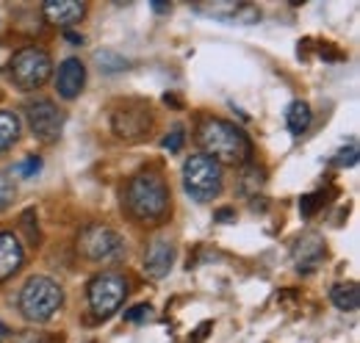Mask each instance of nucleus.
I'll list each match as a JSON object with an SVG mask.
<instances>
[{
  "label": "nucleus",
  "instance_id": "1",
  "mask_svg": "<svg viewBox=\"0 0 360 343\" xmlns=\"http://www.w3.org/2000/svg\"><path fill=\"white\" fill-rule=\"evenodd\" d=\"M125 205H128V214L139 224H150V227L164 224L172 214V194H169L167 180L158 172L134 174L125 191Z\"/></svg>",
  "mask_w": 360,
  "mask_h": 343
},
{
  "label": "nucleus",
  "instance_id": "2",
  "mask_svg": "<svg viewBox=\"0 0 360 343\" xmlns=\"http://www.w3.org/2000/svg\"><path fill=\"white\" fill-rule=\"evenodd\" d=\"M197 141L202 147V155H208L219 167H241L252 155L247 133L225 119H205L197 130Z\"/></svg>",
  "mask_w": 360,
  "mask_h": 343
},
{
  "label": "nucleus",
  "instance_id": "3",
  "mask_svg": "<svg viewBox=\"0 0 360 343\" xmlns=\"http://www.w3.org/2000/svg\"><path fill=\"white\" fill-rule=\"evenodd\" d=\"M64 304V291L56 280L50 277H31L25 285H22V294H20V310L28 321L34 324H42L50 321Z\"/></svg>",
  "mask_w": 360,
  "mask_h": 343
},
{
  "label": "nucleus",
  "instance_id": "4",
  "mask_svg": "<svg viewBox=\"0 0 360 343\" xmlns=\"http://www.w3.org/2000/svg\"><path fill=\"white\" fill-rule=\"evenodd\" d=\"M50 72H53V58L45 47H37V44L17 50L8 61V78L20 91H34L45 86Z\"/></svg>",
  "mask_w": 360,
  "mask_h": 343
},
{
  "label": "nucleus",
  "instance_id": "5",
  "mask_svg": "<svg viewBox=\"0 0 360 343\" xmlns=\"http://www.w3.org/2000/svg\"><path fill=\"white\" fill-rule=\"evenodd\" d=\"M183 186L197 202H208L222 194V167L197 153L183 164Z\"/></svg>",
  "mask_w": 360,
  "mask_h": 343
},
{
  "label": "nucleus",
  "instance_id": "6",
  "mask_svg": "<svg viewBox=\"0 0 360 343\" xmlns=\"http://www.w3.org/2000/svg\"><path fill=\"white\" fill-rule=\"evenodd\" d=\"M128 297V280L120 271H103L89 283V307L97 318H111Z\"/></svg>",
  "mask_w": 360,
  "mask_h": 343
},
{
  "label": "nucleus",
  "instance_id": "7",
  "mask_svg": "<svg viewBox=\"0 0 360 343\" xmlns=\"http://www.w3.org/2000/svg\"><path fill=\"white\" fill-rule=\"evenodd\" d=\"M78 250L91 263H114L125 255V241L105 224H89L78 235Z\"/></svg>",
  "mask_w": 360,
  "mask_h": 343
},
{
  "label": "nucleus",
  "instance_id": "8",
  "mask_svg": "<svg viewBox=\"0 0 360 343\" xmlns=\"http://www.w3.org/2000/svg\"><path fill=\"white\" fill-rule=\"evenodd\" d=\"M111 130L122 141H141L153 130V111L144 100H125L111 111Z\"/></svg>",
  "mask_w": 360,
  "mask_h": 343
},
{
  "label": "nucleus",
  "instance_id": "9",
  "mask_svg": "<svg viewBox=\"0 0 360 343\" xmlns=\"http://www.w3.org/2000/svg\"><path fill=\"white\" fill-rule=\"evenodd\" d=\"M25 117H28V128L34 133V138H39L42 144H53L61 138L64 130V111L53 103V100H37L25 105Z\"/></svg>",
  "mask_w": 360,
  "mask_h": 343
},
{
  "label": "nucleus",
  "instance_id": "10",
  "mask_svg": "<svg viewBox=\"0 0 360 343\" xmlns=\"http://www.w3.org/2000/svg\"><path fill=\"white\" fill-rule=\"evenodd\" d=\"M175 263V244L169 238H153L144 252V274L150 280H164Z\"/></svg>",
  "mask_w": 360,
  "mask_h": 343
},
{
  "label": "nucleus",
  "instance_id": "11",
  "mask_svg": "<svg viewBox=\"0 0 360 343\" xmlns=\"http://www.w3.org/2000/svg\"><path fill=\"white\" fill-rule=\"evenodd\" d=\"M294 268L300 271V274H311L316 271L319 266H321V260L327 255V247H324V241L311 233V235H302L297 244H294Z\"/></svg>",
  "mask_w": 360,
  "mask_h": 343
},
{
  "label": "nucleus",
  "instance_id": "12",
  "mask_svg": "<svg viewBox=\"0 0 360 343\" xmlns=\"http://www.w3.org/2000/svg\"><path fill=\"white\" fill-rule=\"evenodd\" d=\"M86 86V67L84 61L78 58H67L61 67H58V75H56V91L64 97V100H75Z\"/></svg>",
  "mask_w": 360,
  "mask_h": 343
},
{
  "label": "nucleus",
  "instance_id": "13",
  "mask_svg": "<svg viewBox=\"0 0 360 343\" xmlns=\"http://www.w3.org/2000/svg\"><path fill=\"white\" fill-rule=\"evenodd\" d=\"M42 11H45L47 22L61 25V28L70 31L75 22L84 20V14H86V3H81V0H47L45 6H42Z\"/></svg>",
  "mask_w": 360,
  "mask_h": 343
},
{
  "label": "nucleus",
  "instance_id": "14",
  "mask_svg": "<svg viewBox=\"0 0 360 343\" xmlns=\"http://www.w3.org/2000/svg\"><path fill=\"white\" fill-rule=\"evenodd\" d=\"M22 244L14 233H0V283H6L8 277H14L22 268Z\"/></svg>",
  "mask_w": 360,
  "mask_h": 343
},
{
  "label": "nucleus",
  "instance_id": "15",
  "mask_svg": "<svg viewBox=\"0 0 360 343\" xmlns=\"http://www.w3.org/2000/svg\"><path fill=\"white\" fill-rule=\"evenodd\" d=\"M330 299H333V304H335L338 310H344V313H355V310L360 307L358 283H338V285H333Z\"/></svg>",
  "mask_w": 360,
  "mask_h": 343
},
{
  "label": "nucleus",
  "instance_id": "16",
  "mask_svg": "<svg viewBox=\"0 0 360 343\" xmlns=\"http://www.w3.org/2000/svg\"><path fill=\"white\" fill-rule=\"evenodd\" d=\"M266 183V169L264 167H244L238 174V194L241 197H258V191Z\"/></svg>",
  "mask_w": 360,
  "mask_h": 343
},
{
  "label": "nucleus",
  "instance_id": "17",
  "mask_svg": "<svg viewBox=\"0 0 360 343\" xmlns=\"http://www.w3.org/2000/svg\"><path fill=\"white\" fill-rule=\"evenodd\" d=\"M20 138V117L14 111H0V155L8 153Z\"/></svg>",
  "mask_w": 360,
  "mask_h": 343
},
{
  "label": "nucleus",
  "instance_id": "18",
  "mask_svg": "<svg viewBox=\"0 0 360 343\" xmlns=\"http://www.w3.org/2000/svg\"><path fill=\"white\" fill-rule=\"evenodd\" d=\"M311 119H314V114H311V105L308 103H302V100L291 103V108L285 114V122H288V130L294 136H302L305 130L311 128Z\"/></svg>",
  "mask_w": 360,
  "mask_h": 343
},
{
  "label": "nucleus",
  "instance_id": "19",
  "mask_svg": "<svg viewBox=\"0 0 360 343\" xmlns=\"http://www.w3.org/2000/svg\"><path fill=\"white\" fill-rule=\"evenodd\" d=\"M227 20H230V22L252 25V22H258V20H261V8H258V6H252V3H236Z\"/></svg>",
  "mask_w": 360,
  "mask_h": 343
},
{
  "label": "nucleus",
  "instance_id": "20",
  "mask_svg": "<svg viewBox=\"0 0 360 343\" xmlns=\"http://www.w3.org/2000/svg\"><path fill=\"white\" fill-rule=\"evenodd\" d=\"M330 202V191H316V194H305L302 200H300V214L302 216H314L321 205H327Z\"/></svg>",
  "mask_w": 360,
  "mask_h": 343
},
{
  "label": "nucleus",
  "instance_id": "21",
  "mask_svg": "<svg viewBox=\"0 0 360 343\" xmlns=\"http://www.w3.org/2000/svg\"><path fill=\"white\" fill-rule=\"evenodd\" d=\"M11 343H61L58 335H50L45 330H25L20 335H14Z\"/></svg>",
  "mask_w": 360,
  "mask_h": 343
},
{
  "label": "nucleus",
  "instance_id": "22",
  "mask_svg": "<svg viewBox=\"0 0 360 343\" xmlns=\"http://www.w3.org/2000/svg\"><path fill=\"white\" fill-rule=\"evenodd\" d=\"M20 227L25 230V235H28V241H31V247H39V224H37V211H25L22 219H20Z\"/></svg>",
  "mask_w": 360,
  "mask_h": 343
},
{
  "label": "nucleus",
  "instance_id": "23",
  "mask_svg": "<svg viewBox=\"0 0 360 343\" xmlns=\"http://www.w3.org/2000/svg\"><path fill=\"white\" fill-rule=\"evenodd\" d=\"M183 144H186V130L183 128H172L164 136V141H161V147H164L167 153H180Z\"/></svg>",
  "mask_w": 360,
  "mask_h": 343
},
{
  "label": "nucleus",
  "instance_id": "24",
  "mask_svg": "<svg viewBox=\"0 0 360 343\" xmlns=\"http://www.w3.org/2000/svg\"><path fill=\"white\" fill-rule=\"evenodd\" d=\"M39 169H42V158H39V155H31V158H25L22 164L14 167V172H17L20 177H34Z\"/></svg>",
  "mask_w": 360,
  "mask_h": 343
},
{
  "label": "nucleus",
  "instance_id": "25",
  "mask_svg": "<svg viewBox=\"0 0 360 343\" xmlns=\"http://www.w3.org/2000/svg\"><path fill=\"white\" fill-rule=\"evenodd\" d=\"M333 164H335V167H355V164H358V147L352 144V147L338 150V155L333 158Z\"/></svg>",
  "mask_w": 360,
  "mask_h": 343
},
{
  "label": "nucleus",
  "instance_id": "26",
  "mask_svg": "<svg viewBox=\"0 0 360 343\" xmlns=\"http://www.w3.org/2000/svg\"><path fill=\"white\" fill-rule=\"evenodd\" d=\"M11 200H14V183H11L6 174H0V211L8 208Z\"/></svg>",
  "mask_w": 360,
  "mask_h": 343
},
{
  "label": "nucleus",
  "instance_id": "27",
  "mask_svg": "<svg viewBox=\"0 0 360 343\" xmlns=\"http://www.w3.org/2000/svg\"><path fill=\"white\" fill-rule=\"evenodd\" d=\"M150 304H136L134 310H128L125 313V321H144V318H150Z\"/></svg>",
  "mask_w": 360,
  "mask_h": 343
},
{
  "label": "nucleus",
  "instance_id": "28",
  "mask_svg": "<svg viewBox=\"0 0 360 343\" xmlns=\"http://www.w3.org/2000/svg\"><path fill=\"white\" fill-rule=\"evenodd\" d=\"M217 221H222V224H230V221H236V211L233 208H219L217 214H214Z\"/></svg>",
  "mask_w": 360,
  "mask_h": 343
},
{
  "label": "nucleus",
  "instance_id": "29",
  "mask_svg": "<svg viewBox=\"0 0 360 343\" xmlns=\"http://www.w3.org/2000/svg\"><path fill=\"white\" fill-rule=\"evenodd\" d=\"M164 103H167V105H172V108H183V100H180L178 94H169V91L164 94Z\"/></svg>",
  "mask_w": 360,
  "mask_h": 343
},
{
  "label": "nucleus",
  "instance_id": "30",
  "mask_svg": "<svg viewBox=\"0 0 360 343\" xmlns=\"http://www.w3.org/2000/svg\"><path fill=\"white\" fill-rule=\"evenodd\" d=\"M64 39H67L70 44H84V37L75 34V31H64Z\"/></svg>",
  "mask_w": 360,
  "mask_h": 343
},
{
  "label": "nucleus",
  "instance_id": "31",
  "mask_svg": "<svg viewBox=\"0 0 360 343\" xmlns=\"http://www.w3.org/2000/svg\"><path fill=\"white\" fill-rule=\"evenodd\" d=\"M172 6H167V3H153V11H158V14H167Z\"/></svg>",
  "mask_w": 360,
  "mask_h": 343
},
{
  "label": "nucleus",
  "instance_id": "32",
  "mask_svg": "<svg viewBox=\"0 0 360 343\" xmlns=\"http://www.w3.org/2000/svg\"><path fill=\"white\" fill-rule=\"evenodd\" d=\"M252 211H266V200H252Z\"/></svg>",
  "mask_w": 360,
  "mask_h": 343
},
{
  "label": "nucleus",
  "instance_id": "33",
  "mask_svg": "<svg viewBox=\"0 0 360 343\" xmlns=\"http://www.w3.org/2000/svg\"><path fill=\"white\" fill-rule=\"evenodd\" d=\"M6 338H8V327H6L3 321H0V343L6 341Z\"/></svg>",
  "mask_w": 360,
  "mask_h": 343
}]
</instances>
